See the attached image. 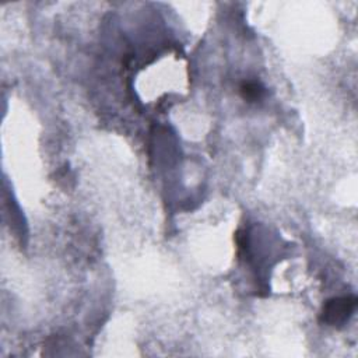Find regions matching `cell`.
Wrapping results in <instances>:
<instances>
[{"instance_id":"1","label":"cell","mask_w":358,"mask_h":358,"mask_svg":"<svg viewBox=\"0 0 358 358\" xmlns=\"http://www.w3.org/2000/svg\"><path fill=\"white\" fill-rule=\"evenodd\" d=\"M357 308V298L354 295L337 297L326 301L322 310L321 321L329 326H343Z\"/></svg>"},{"instance_id":"2","label":"cell","mask_w":358,"mask_h":358,"mask_svg":"<svg viewBox=\"0 0 358 358\" xmlns=\"http://www.w3.org/2000/svg\"><path fill=\"white\" fill-rule=\"evenodd\" d=\"M239 91H241V95H242L243 99H246L249 102H253V101H258L263 97L265 88L261 83L245 81V83H242Z\"/></svg>"}]
</instances>
